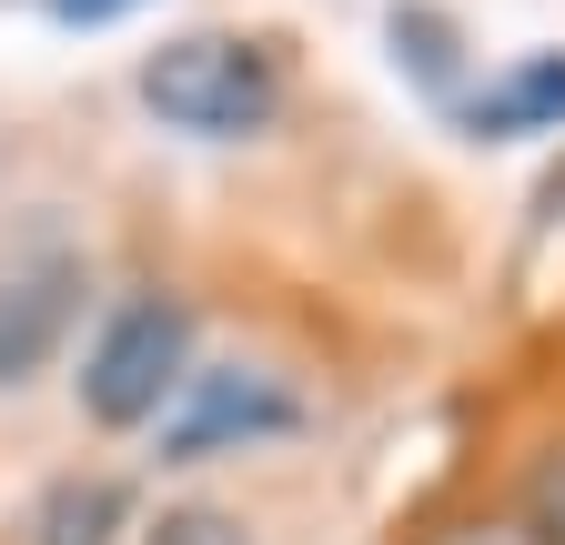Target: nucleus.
Segmentation results:
<instances>
[{
    "label": "nucleus",
    "instance_id": "obj_1",
    "mask_svg": "<svg viewBox=\"0 0 565 545\" xmlns=\"http://www.w3.org/2000/svg\"><path fill=\"white\" fill-rule=\"evenodd\" d=\"M141 101L192 142H243L282 111V61L273 41H243V31H182L141 61Z\"/></svg>",
    "mask_w": 565,
    "mask_h": 545
},
{
    "label": "nucleus",
    "instance_id": "obj_2",
    "mask_svg": "<svg viewBox=\"0 0 565 545\" xmlns=\"http://www.w3.org/2000/svg\"><path fill=\"white\" fill-rule=\"evenodd\" d=\"M182 374H192V313L172 293H131V303H111V323L92 333V354H82V415L111 425V435L162 425Z\"/></svg>",
    "mask_w": 565,
    "mask_h": 545
},
{
    "label": "nucleus",
    "instance_id": "obj_3",
    "mask_svg": "<svg viewBox=\"0 0 565 545\" xmlns=\"http://www.w3.org/2000/svg\"><path fill=\"white\" fill-rule=\"evenodd\" d=\"M82 293H92L82 243H61V233H31L11 263H0V394L31 384V374L61 354V333H71V313H82Z\"/></svg>",
    "mask_w": 565,
    "mask_h": 545
},
{
    "label": "nucleus",
    "instance_id": "obj_4",
    "mask_svg": "<svg viewBox=\"0 0 565 545\" xmlns=\"http://www.w3.org/2000/svg\"><path fill=\"white\" fill-rule=\"evenodd\" d=\"M263 435H294V394L263 384V374H182L172 415H162V464H212L233 445Z\"/></svg>",
    "mask_w": 565,
    "mask_h": 545
},
{
    "label": "nucleus",
    "instance_id": "obj_5",
    "mask_svg": "<svg viewBox=\"0 0 565 545\" xmlns=\"http://www.w3.org/2000/svg\"><path fill=\"white\" fill-rule=\"evenodd\" d=\"M465 131H475V142L565 131V51H525L515 72H494L484 92H465Z\"/></svg>",
    "mask_w": 565,
    "mask_h": 545
},
{
    "label": "nucleus",
    "instance_id": "obj_6",
    "mask_svg": "<svg viewBox=\"0 0 565 545\" xmlns=\"http://www.w3.org/2000/svg\"><path fill=\"white\" fill-rule=\"evenodd\" d=\"M121 485L111 474H61V485L41 495V515H31V545H111L121 535Z\"/></svg>",
    "mask_w": 565,
    "mask_h": 545
},
{
    "label": "nucleus",
    "instance_id": "obj_7",
    "mask_svg": "<svg viewBox=\"0 0 565 545\" xmlns=\"http://www.w3.org/2000/svg\"><path fill=\"white\" fill-rule=\"evenodd\" d=\"M141 545H253V525L223 515V505H162L152 525H141Z\"/></svg>",
    "mask_w": 565,
    "mask_h": 545
},
{
    "label": "nucleus",
    "instance_id": "obj_8",
    "mask_svg": "<svg viewBox=\"0 0 565 545\" xmlns=\"http://www.w3.org/2000/svg\"><path fill=\"white\" fill-rule=\"evenodd\" d=\"M525 535H535V545H565V455L535 464V485H525Z\"/></svg>",
    "mask_w": 565,
    "mask_h": 545
},
{
    "label": "nucleus",
    "instance_id": "obj_9",
    "mask_svg": "<svg viewBox=\"0 0 565 545\" xmlns=\"http://www.w3.org/2000/svg\"><path fill=\"white\" fill-rule=\"evenodd\" d=\"M424 545H535V535H525V515H515V525H435Z\"/></svg>",
    "mask_w": 565,
    "mask_h": 545
},
{
    "label": "nucleus",
    "instance_id": "obj_10",
    "mask_svg": "<svg viewBox=\"0 0 565 545\" xmlns=\"http://www.w3.org/2000/svg\"><path fill=\"white\" fill-rule=\"evenodd\" d=\"M61 21H82V31H102V21H121V11H141V0H51Z\"/></svg>",
    "mask_w": 565,
    "mask_h": 545
}]
</instances>
